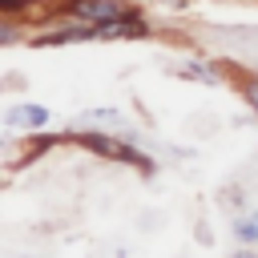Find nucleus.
<instances>
[{
    "mask_svg": "<svg viewBox=\"0 0 258 258\" xmlns=\"http://www.w3.org/2000/svg\"><path fill=\"white\" fill-rule=\"evenodd\" d=\"M129 137V133H125ZM125 137H113V133H89V129H81V133H73V141L77 145H85L89 153H101V157H113V161H129V165H137V169H153V161L133 145V141H125Z\"/></svg>",
    "mask_w": 258,
    "mask_h": 258,
    "instance_id": "obj_1",
    "label": "nucleus"
},
{
    "mask_svg": "<svg viewBox=\"0 0 258 258\" xmlns=\"http://www.w3.org/2000/svg\"><path fill=\"white\" fill-rule=\"evenodd\" d=\"M60 12H69L73 20H85V24H109V20H121V16H129V12H137L133 4H125V0H64V8Z\"/></svg>",
    "mask_w": 258,
    "mask_h": 258,
    "instance_id": "obj_2",
    "label": "nucleus"
},
{
    "mask_svg": "<svg viewBox=\"0 0 258 258\" xmlns=\"http://www.w3.org/2000/svg\"><path fill=\"white\" fill-rule=\"evenodd\" d=\"M48 125V109L44 105H36V101H12L8 109H4V129L8 133H36V129H44Z\"/></svg>",
    "mask_w": 258,
    "mask_h": 258,
    "instance_id": "obj_3",
    "label": "nucleus"
},
{
    "mask_svg": "<svg viewBox=\"0 0 258 258\" xmlns=\"http://www.w3.org/2000/svg\"><path fill=\"white\" fill-rule=\"evenodd\" d=\"M145 36H149V24H145L141 12H129V16L97 28V40H145Z\"/></svg>",
    "mask_w": 258,
    "mask_h": 258,
    "instance_id": "obj_4",
    "label": "nucleus"
},
{
    "mask_svg": "<svg viewBox=\"0 0 258 258\" xmlns=\"http://www.w3.org/2000/svg\"><path fill=\"white\" fill-rule=\"evenodd\" d=\"M177 77L202 81V85H222V81H226V77L214 73V64H206V60H181V64H177Z\"/></svg>",
    "mask_w": 258,
    "mask_h": 258,
    "instance_id": "obj_5",
    "label": "nucleus"
},
{
    "mask_svg": "<svg viewBox=\"0 0 258 258\" xmlns=\"http://www.w3.org/2000/svg\"><path fill=\"white\" fill-rule=\"evenodd\" d=\"M234 234H238V242H258V218L250 214V218H238L234 222Z\"/></svg>",
    "mask_w": 258,
    "mask_h": 258,
    "instance_id": "obj_6",
    "label": "nucleus"
},
{
    "mask_svg": "<svg viewBox=\"0 0 258 258\" xmlns=\"http://www.w3.org/2000/svg\"><path fill=\"white\" fill-rule=\"evenodd\" d=\"M242 97H246V101H250V109H254V117H258V73H254V77H246V81H242Z\"/></svg>",
    "mask_w": 258,
    "mask_h": 258,
    "instance_id": "obj_7",
    "label": "nucleus"
},
{
    "mask_svg": "<svg viewBox=\"0 0 258 258\" xmlns=\"http://www.w3.org/2000/svg\"><path fill=\"white\" fill-rule=\"evenodd\" d=\"M16 40V24H12V16H4V28H0V44H12Z\"/></svg>",
    "mask_w": 258,
    "mask_h": 258,
    "instance_id": "obj_8",
    "label": "nucleus"
},
{
    "mask_svg": "<svg viewBox=\"0 0 258 258\" xmlns=\"http://www.w3.org/2000/svg\"><path fill=\"white\" fill-rule=\"evenodd\" d=\"M254 218H258V210H254Z\"/></svg>",
    "mask_w": 258,
    "mask_h": 258,
    "instance_id": "obj_9",
    "label": "nucleus"
},
{
    "mask_svg": "<svg viewBox=\"0 0 258 258\" xmlns=\"http://www.w3.org/2000/svg\"><path fill=\"white\" fill-rule=\"evenodd\" d=\"M254 73H258V64H254Z\"/></svg>",
    "mask_w": 258,
    "mask_h": 258,
    "instance_id": "obj_10",
    "label": "nucleus"
}]
</instances>
